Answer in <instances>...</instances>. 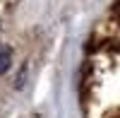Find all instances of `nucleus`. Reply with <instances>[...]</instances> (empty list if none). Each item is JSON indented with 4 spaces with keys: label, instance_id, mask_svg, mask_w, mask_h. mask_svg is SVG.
Masks as SVG:
<instances>
[{
    "label": "nucleus",
    "instance_id": "f257e3e1",
    "mask_svg": "<svg viewBox=\"0 0 120 118\" xmlns=\"http://www.w3.org/2000/svg\"><path fill=\"white\" fill-rule=\"evenodd\" d=\"M7 70H10V51L5 48V51L0 53V75L7 72Z\"/></svg>",
    "mask_w": 120,
    "mask_h": 118
}]
</instances>
